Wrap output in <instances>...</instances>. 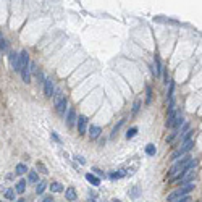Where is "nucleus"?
Listing matches in <instances>:
<instances>
[{
    "instance_id": "obj_8",
    "label": "nucleus",
    "mask_w": 202,
    "mask_h": 202,
    "mask_svg": "<svg viewBox=\"0 0 202 202\" xmlns=\"http://www.w3.org/2000/svg\"><path fill=\"white\" fill-rule=\"evenodd\" d=\"M154 63H155V70H154V73H155V76H160L162 74V62H160V57L155 54L154 55Z\"/></svg>"
},
{
    "instance_id": "obj_16",
    "label": "nucleus",
    "mask_w": 202,
    "mask_h": 202,
    "mask_svg": "<svg viewBox=\"0 0 202 202\" xmlns=\"http://www.w3.org/2000/svg\"><path fill=\"white\" fill-rule=\"evenodd\" d=\"M50 191H52V192H62V191H63V186L60 184V183L55 181V183H52V184H50Z\"/></svg>"
},
{
    "instance_id": "obj_22",
    "label": "nucleus",
    "mask_w": 202,
    "mask_h": 202,
    "mask_svg": "<svg viewBox=\"0 0 202 202\" xmlns=\"http://www.w3.org/2000/svg\"><path fill=\"white\" fill-rule=\"evenodd\" d=\"M5 197L8 200H13V199H15V191H13V189H7L5 191Z\"/></svg>"
},
{
    "instance_id": "obj_20",
    "label": "nucleus",
    "mask_w": 202,
    "mask_h": 202,
    "mask_svg": "<svg viewBox=\"0 0 202 202\" xmlns=\"http://www.w3.org/2000/svg\"><path fill=\"white\" fill-rule=\"evenodd\" d=\"M125 175H126V171H125V170H118V171L112 173V178H113V180H116V178H123Z\"/></svg>"
},
{
    "instance_id": "obj_29",
    "label": "nucleus",
    "mask_w": 202,
    "mask_h": 202,
    "mask_svg": "<svg viewBox=\"0 0 202 202\" xmlns=\"http://www.w3.org/2000/svg\"><path fill=\"white\" fill-rule=\"evenodd\" d=\"M74 158H76V160H79V163H83V165H84V163H86V160H84L83 157H79V155H76Z\"/></svg>"
},
{
    "instance_id": "obj_33",
    "label": "nucleus",
    "mask_w": 202,
    "mask_h": 202,
    "mask_svg": "<svg viewBox=\"0 0 202 202\" xmlns=\"http://www.w3.org/2000/svg\"><path fill=\"white\" fill-rule=\"evenodd\" d=\"M112 202H121V200H118V199H113V200H112Z\"/></svg>"
},
{
    "instance_id": "obj_12",
    "label": "nucleus",
    "mask_w": 202,
    "mask_h": 202,
    "mask_svg": "<svg viewBox=\"0 0 202 202\" xmlns=\"http://www.w3.org/2000/svg\"><path fill=\"white\" fill-rule=\"evenodd\" d=\"M21 78H23V81H24L26 84L31 83V70H29V67L24 68V70H21Z\"/></svg>"
},
{
    "instance_id": "obj_13",
    "label": "nucleus",
    "mask_w": 202,
    "mask_h": 202,
    "mask_svg": "<svg viewBox=\"0 0 202 202\" xmlns=\"http://www.w3.org/2000/svg\"><path fill=\"white\" fill-rule=\"evenodd\" d=\"M7 50H8V42L3 37L2 32H0V52H7Z\"/></svg>"
},
{
    "instance_id": "obj_19",
    "label": "nucleus",
    "mask_w": 202,
    "mask_h": 202,
    "mask_svg": "<svg viewBox=\"0 0 202 202\" xmlns=\"http://www.w3.org/2000/svg\"><path fill=\"white\" fill-rule=\"evenodd\" d=\"M44 189H45V183L44 181H39V183H37V186H36V192H37V194H42Z\"/></svg>"
},
{
    "instance_id": "obj_25",
    "label": "nucleus",
    "mask_w": 202,
    "mask_h": 202,
    "mask_svg": "<svg viewBox=\"0 0 202 202\" xmlns=\"http://www.w3.org/2000/svg\"><path fill=\"white\" fill-rule=\"evenodd\" d=\"M37 170H41V173H49V171H47V168H45V165H44V163H41V162H37Z\"/></svg>"
},
{
    "instance_id": "obj_27",
    "label": "nucleus",
    "mask_w": 202,
    "mask_h": 202,
    "mask_svg": "<svg viewBox=\"0 0 202 202\" xmlns=\"http://www.w3.org/2000/svg\"><path fill=\"white\" fill-rule=\"evenodd\" d=\"M138 194H139V187H134V189H133V191H131V196L138 197Z\"/></svg>"
},
{
    "instance_id": "obj_2",
    "label": "nucleus",
    "mask_w": 202,
    "mask_h": 202,
    "mask_svg": "<svg viewBox=\"0 0 202 202\" xmlns=\"http://www.w3.org/2000/svg\"><path fill=\"white\" fill-rule=\"evenodd\" d=\"M192 145H194V142H192V141H186L184 144H183V147L181 149H178L175 154H173L171 155V160H176L178 157H181V155H184L186 152H189V150L192 149Z\"/></svg>"
},
{
    "instance_id": "obj_11",
    "label": "nucleus",
    "mask_w": 202,
    "mask_h": 202,
    "mask_svg": "<svg viewBox=\"0 0 202 202\" xmlns=\"http://www.w3.org/2000/svg\"><path fill=\"white\" fill-rule=\"evenodd\" d=\"M65 197H67L68 200H71V202L76 200L78 196H76V191H74V187H68V189L65 191Z\"/></svg>"
},
{
    "instance_id": "obj_28",
    "label": "nucleus",
    "mask_w": 202,
    "mask_h": 202,
    "mask_svg": "<svg viewBox=\"0 0 202 202\" xmlns=\"http://www.w3.org/2000/svg\"><path fill=\"white\" fill-rule=\"evenodd\" d=\"M178 202H191V197H189V196H184L183 199H180Z\"/></svg>"
},
{
    "instance_id": "obj_6",
    "label": "nucleus",
    "mask_w": 202,
    "mask_h": 202,
    "mask_svg": "<svg viewBox=\"0 0 202 202\" xmlns=\"http://www.w3.org/2000/svg\"><path fill=\"white\" fill-rule=\"evenodd\" d=\"M10 65L13 71H20V55L16 52H10Z\"/></svg>"
},
{
    "instance_id": "obj_17",
    "label": "nucleus",
    "mask_w": 202,
    "mask_h": 202,
    "mask_svg": "<svg viewBox=\"0 0 202 202\" xmlns=\"http://www.w3.org/2000/svg\"><path fill=\"white\" fill-rule=\"evenodd\" d=\"M155 145L154 144H147V147H145V154H147V155H150V157H154L155 155Z\"/></svg>"
},
{
    "instance_id": "obj_26",
    "label": "nucleus",
    "mask_w": 202,
    "mask_h": 202,
    "mask_svg": "<svg viewBox=\"0 0 202 202\" xmlns=\"http://www.w3.org/2000/svg\"><path fill=\"white\" fill-rule=\"evenodd\" d=\"M139 107H141V100H139V99H138V100H136V102H134V107H133V113H138Z\"/></svg>"
},
{
    "instance_id": "obj_24",
    "label": "nucleus",
    "mask_w": 202,
    "mask_h": 202,
    "mask_svg": "<svg viewBox=\"0 0 202 202\" xmlns=\"http://www.w3.org/2000/svg\"><path fill=\"white\" fill-rule=\"evenodd\" d=\"M136 133H138V128H131L128 133H126V139H131V138H134Z\"/></svg>"
},
{
    "instance_id": "obj_1",
    "label": "nucleus",
    "mask_w": 202,
    "mask_h": 202,
    "mask_svg": "<svg viewBox=\"0 0 202 202\" xmlns=\"http://www.w3.org/2000/svg\"><path fill=\"white\" fill-rule=\"evenodd\" d=\"M54 102H55V110L58 115H65L67 110V97H65L63 91H57L54 94Z\"/></svg>"
},
{
    "instance_id": "obj_4",
    "label": "nucleus",
    "mask_w": 202,
    "mask_h": 202,
    "mask_svg": "<svg viewBox=\"0 0 202 202\" xmlns=\"http://www.w3.org/2000/svg\"><path fill=\"white\" fill-rule=\"evenodd\" d=\"M44 92H45L47 97L54 96V81H52V78H45L44 79Z\"/></svg>"
},
{
    "instance_id": "obj_3",
    "label": "nucleus",
    "mask_w": 202,
    "mask_h": 202,
    "mask_svg": "<svg viewBox=\"0 0 202 202\" xmlns=\"http://www.w3.org/2000/svg\"><path fill=\"white\" fill-rule=\"evenodd\" d=\"M76 123H78V133L79 134H86V128H87V118L84 115H79L78 116V120H76Z\"/></svg>"
},
{
    "instance_id": "obj_15",
    "label": "nucleus",
    "mask_w": 202,
    "mask_h": 202,
    "mask_svg": "<svg viewBox=\"0 0 202 202\" xmlns=\"http://www.w3.org/2000/svg\"><path fill=\"white\" fill-rule=\"evenodd\" d=\"M16 192H20V194H23V192L26 191V181L24 180H21V181H18V184H16Z\"/></svg>"
},
{
    "instance_id": "obj_31",
    "label": "nucleus",
    "mask_w": 202,
    "mask_h": 202,
    "mask_svg": "<svg viewBox=\"0 0 202 202\" xmlns=\"http://www.w3.org/2000/svg\"><path fill=\"white\" fill-rule=\"evenodd\" d=\"M52 138H54L55 141H57V142H60V138L57 136V133H52Z\"/></svg>"
},
{
    "instance_id": "obj_7",
    "label": "nucleus",
    "mask_w": 202,
    "mask_h": 202,
    "mask_svg": "<svg viewBox=\"0 0 202 202\" xmlns=\"http://www.w3.org/2000/svg\"><path fill=\"white\" fill-rule=\"evenodd\" d=\"M76 110L74 109H70L68 110V116H67V125L70 126V128H73L74 126V123H76Z\"/></svg>"
},
{
    "instance_id": "obj_5",
    "label": "nucleus",
    "mask_w": 202,
    "mask_h": 202,
    "mask_svg": "<svg viewBox=\"0 0 202 202\" xmlns=\"http://www.w3.org/2000/svg\"><path fill=\"white\" fill-rule=\"evenodd\" d=\"M28 67H29V54L26 50H23L20 54V73H21V70H24Z\"/></svg>"
},
{
    "instance_id": "obj_10",
    "label": "nucleus",
    "mask_w": 202,
    "mask_h": 202,
    "mask_svg": "<svg viewBox=\"0 0 202 202\" xmlns=\"http://www.w3.org/2000/svg\"><path fill=\"white\" fill-rule=\"evenodd\" d=\"M86 180L91 183L92 186H99V184H100V178H97L96 175H92V173H87V175H86Z\"/></svg>"
},
{
    "instance_id": "obj_21",
    "label": "nucleus",
    "mask_w": 202,
    "mask_h": 202,
    "mask_svg": "<svg viewBox=\"0 0 202 202\" xmlns=\"http://www.w3.org/2000/svg\"><path fill=\"white\" fill-rule=\"evenodd\" d=\"M28 180H29V183H37V171H29Z\"/></svg>"
},
{
    "instance_id": "obj_9",
    "label": "nucleus",
    "mask_w": 202,
    "mask_h": 202,
    "mask_svg": "<svg viewBox=\"0 0 202 202\" xmlns=\"http://www.w3.org/2000/svg\"><path fill=\"white\" fill-rule=\"evenodd\" d=\"M100 133H102L100 126H91V128H89V138L91 139H97L99 136H100Z\"/></svg>"
},
{
    "instance_id": "obj_23",
    "label": "nucleus",
    "mask_w": 202,
    "mask_h": 202,
    "mask_svg": "<svg viewBox=\"0 0 202 202\" xmlns=\"http://www.w3.org/2000/svg\"><path fill=\"white\" fill-rule=\"evenodd\" d=\"M145 92H147V102H145V104L150 105V102H152V89L147 86V87H145Z\"/></svg>"
},
{
    "instance_id": "obj_14",
    "label": "nucleus",
    "mask_w": 202,
    "mask_h": 202,
    "mask_svg": "<svg viewBox=\"0 0 202 202\" xmlns=\"http://www.w3.org/2000/svg\"><path fill=\"white\" fill-rule=\"evenodd\" d=\"M15 171L18 173V175H24V173H26V171H29V170H28V167L24 165V163H18L16 168H15Z\"/></svg>"
},
{
    "instance_id": "obj_18",
    "label": "nucleus",
    "mask_w": 202,
    "mask_h": 202,
    "mask_svg": "<svg viewBox=\"0 0 202 202\" xmlns=\"http://www.w3.org/2000/svg\"><path fill=\"white\" fill-rule=\"evenodd\" d=\"M183 123H184V118H183V115H181V113H176L173 126H180V125H183Z\"/></svg>"
},
{
    "instance_id": "obj_30",
    "label": "nucleus",
    "mask_w": 202,
    "mask_h": 202,
    "mask_svg": "<svg viewBox=\"0 0 202 202\" xmlns=\"http://www.w3.org/2000/svg\"><path fill=\"white\" fill-rule=\"evenodd\" d=\"M41 202H52V196H49V197H44Z\"/></svg>"
},
{
    "instance_id": "obj_32",
    "label": "nucleus",
    "mask_w": 202,
    "mask_h": 202,
    "mask_svg": "<svg viewBox=\"0 0 202 202\" xmlns=\"http://www.w3.org/2000/svg\"><path fill=\"white\" fill-rule=\"evenodd\" d=\"M16 202H24V199H23V197H21V199H18Z\"/></svg>"
},
{
    "instance_id": "obj_34",
    "label": "nucleus",
    "mask_w": 202,
    "mask_h": 202,
    "mask_svg": "<svg viewBox=\"0 0 202 202\" xmlns=\"http://www.w3.org/2000/svg\"><path fill=\"white\" fill-rule=\"evenodd\" d=\"M92 202H94V199H92Z\"/></svg>"
}]
</instances>
